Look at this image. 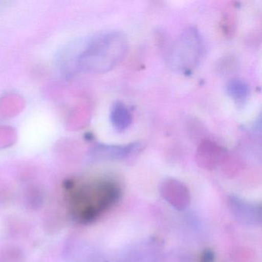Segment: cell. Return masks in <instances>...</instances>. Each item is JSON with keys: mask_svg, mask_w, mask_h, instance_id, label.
Returning <instances> with one entry per match:
<instances>
[{"mask_svg": "<svg viewBox=\"0 0 262 262\" xmlns=\"http://www.w3.org/2000/svg\"><path fill=\"white\" fill-rule=\"evenodd\" d=\"M68 204L74 219L82 223L96 220L120 197V189L112 182L102 181L74 187L68 186Z\"/></svg>", "mask_w": 262, "mask_h": 262, "instance_id": "cell-1", "label": "cell"}, {"mask_svg": "<svg viewBox=\"0 0 262 262\" xmlns=\"http://www.w3.org/2000/svg\"><path fill=\"white\" fill-rule=\"evenodd\" d=\"M127 50L126 36L121 32H108L93 39L79 55L77 62L84 71L105 73L123 60Z\"/></svg>", "mask_w": 262, "mask_h": 262, "instance_id": "cell-2", "label": "cell"}, {"mask_svg": "<svg viewBox=\"0 0 262 262\" xmlns=\"http://www.w3.org/2000/svg\"><path fill=\"white\" fill-rule=\"evenodd\" d=\"M203 50V41L199 30L195 27H188L179 35L170 50L171 69L184 74L191 73L200 62Z\"/></svg>", "mask_w": 262, "mask_h": 262, "instance_id": "cell-3", "label": "cell"}, {"mask_svg": "<svg viewBox=\"0 0 262 262\" xmlns=\"http://www.w3.org/2000/svg\"><path fill=\"white\" fill-rule=\"evenodd\" d=\"M162 199L179 211L185 210L191 202V194L188 187L178 179H165L160 185Z\"/></svg>", "mask_w": 262, "mask_h": 262, "instance_id": "cell-4", "label": "cell"}, {"mask_svg": "<svg viewBox=\"0 0 262 262\" xmlns=\"http://www.w3.org/2000/svg\"><path fill=\"white\" fill-rule=\"evenodd\" d=\"M226 159V150L208 139L202 140L196 150V162L200 168L205 170L215 169L224 163Z\"/></svg>", "mask_w": 262, "mask_h": 262, "instance_id": "cell-5", "label": "cell"}, {"mask_svg": "<svg viewBox=\"0 0 262 262\" xmlns=\"http://www.w3.org/2000/svg\"><path fill=\"white\" fill-rule=\"evenodd\" d=\"M140 148L138 142L125 145H97L92 149L91 156L97 160H119L126 159Z\"/></svg>", "mask_w": 262, "mask_h": 262, "instance_id": "cell-6", "label": "cell"}, {"mask_svg": "<svg viewBox=\"0 0 262 262\" xmlns=\"http://www.w3.org/2000/svg\"><path fill=\"white\" fill-rule=\"evenodd\" d=\"M231 207L234 214L239 220L245 223L255 224L260 219V208L255 205H251L238 198H231Z\"/></svg>", "mask_w": 262, "mask_h": 262, "instance_id": "cell-7", "label": "cell"}, {"mask_svg": "<svg viewBox=\"0 0 262 262\" xmlns=\"http://www.w3.org/2000/svg\"><path fill=\"white\" fill-rule=\"evenodd\" d=\"M110 120L113 128L122 133L128 129L133 123V116L123 102H116L110 112Z\"/></svg>", "mask_w": 262, "mask_h": 262, "instance_id": "cell-8", "label": "cell"}, {"mask_svg": "<svg viewBox=\"0 0 262 262\" xmlns=\"http://www.w3.org/2000/svg\"><path fill=\"white\" fill-rule=\"evenodd\" d=\"M226 92L228 96L237 105L244 104L249 96V86L244 79L234 78L227 84Z\"/></svg>", "mask_w": 262, "mask_h": 262, "instance_id": "cell-9", "label": "cell"}, {"mask_svg": "<svg viewBox=\"0 0 262 262\" xmlns=\"http://www.w3.org/2000/svg\"><path fill=\"white\" fill-rule=\"evenodd\" d=\"M45 202V192L37 185H30L24 191V206L31 211L42 208Z\"/></svg>", "mask_w": 262, "mask_h": 262, "instance_id": "cell-10", "label": "cell"}, {"mask_svg": "<svg viewBox=\"0 0 262 262\" xmlns=\"http://www.w3.org/2000/svg\"><path fill=\"white\" fill-rule=\"evenodd\" d=\"M235 23V8L231 6L225 10V14L222 18V27L224 33L228 36H231L234 32Z\"/></svg>", "mask_w": 262, "mask_h": 262, "instance_id": "cell-11", "label": "cell"}, {"mask_svg": "<svg viewBox=\"0 0 262 262\" xmlns=\"http://www.w3.org/2000/svg\"><path fill=\"white\" fill-rule=\"evenodd\" d=\"M1 257H2L3 262H21L24 258V255L19 248L12 247V248H6Z\"/></svg>", "mask_w": 262, "mask_h": 262, "instance_id": "cell-12", "label": "cell"}, {"mask_svg": "<svg viewBox=\"0 0 262 262\" xmlns=\"http://www.w3.org/2000/svg\"><path fill=\"white\" fill-rule=\"evenodd\" d=\"M214 253L211 251H205V252L202 254V258H201V261L202 262H213L214 261Z\"/></svg>", "mask_w": 262, "mask_h": 262, "instance_id": "cell-13", "label": "cell"}]
</instances>
